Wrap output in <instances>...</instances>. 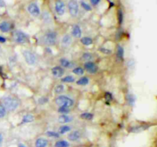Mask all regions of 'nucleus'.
<instances>
[{"mask_svg": "<svg viewBox=\"0 0 157 147\" xmlns=\"http://www.w3.org/2000/svg\"><path fill=\"white\" fill-rule=\"evenodd\" d=\"M0 101H1L2 105L7 111H15L20 105V101L16 97L12 96H2Z\"/></svg>", "mask_w": 157, "mask_h": 147, "instance_id": "1", "label": "nucleus"}, {"mask_svg": "<svg viewBox=\"0 0 157 147\" xmlns=\"http://www.w3.org/2000/svg\"><path fill=\"white\" fill-rule=\"evenodd\" d=\"M41 41L46 46L55 45L58 41V34L53 30L46 31L41 37Z\"/></svg>", "mask_w": 157, "mask_h": 147, "instance_id": "2", "label": "nucleus"}, {"mask_svg": "<svg viewBox=\"0 0 157 147\" xmlns=\"http://www.w3.org/2000/svg\"><path fill=\"white\" fill-rule=\"evenodd\" d=\"M55 104L59 107H71L74 105V100L65 95H59L55 99Z\"/></svg>", "mask_w": 157, "mask_h": 147, "instance_id": "3", "label": "nucleus"}, {"mask_svg": "<svg viewBox=\"0 0 157 147\" xmlns=\"http://www.w3.org/2000/svg\"><path fill=\"white\" fill-rule=\"evenodd\" d=\"M23 57L26 64L30 66H34L38 62V58L34 52L29 50H24L22 51Z\"/></svg>", "mask_w": 157, "mask_h": 147, "instance_id": "4", "label": "nucleus"}, {"mask_svg": "<svg viewBox=\"0 0 157 147\" xmlns=\"http://www.w3.org/2000/svg\"><path fill=\"white\" fill-rule=\"evenodd\" d=\"M12 38H13V41H15V43L18 44H25L28 40H29L28 35L25 32H23L22 31L20 30L15 31L13 35H12Z\"/></svg>", "mask_w": 157, "mask_h": 147, "instance_id": "5", "label": "nucleus"}, {"mask_svg": "<svg viewBox=\"0 0 157 147\" xmlns=\"http://www.w3.org/2000/svg\"><path fill=\"white\" fill-rule=\"evenodd\" d=\"M67 9L72 17H77L79 14V4L76 0H69L67 2Z\"/></svg>", "mask_w": 157, "mask_h": 147, "instance_id": "6", "label": "nucleus"}, {"mask_svg": "<svg viewBox=\"0 0 157 147\" xmlns=\"http://www.w3.org/2000/svg\"><path fill=\"white\" fill-rule=\"evenodd\" d=\"M27 11L34 18H38L41 15V10H40L39 6L35 2H31L30 4L28 5Z\"/></svg>", "mask_w": 157, "mask_h": 147, "instance_id": "7", "label": "nucleus"}, {"mask_svg": "<svg viewBox=\"0 0 157 147\" xmlns=\"http://www.w3.org/2000/svg\"><path fill=\"white\" fill-rule=\"evenodd\" d=\"M55 10L57 15L59 16H62L64 15L66 11L65 3L62 0H56L55 2Z\"/></svg>", "mask_w": 157, "mask_h": 147, "instance_id": "8", "label": "nucleus"}, {"mask_svg": "<svg viewBox=\"0 0 157 147\" xmlns=\"http://www.w3.org/2000/svg\"><path fill=\"white\" fill-rule=\"evenodd\" d=\"M84 70H85L88 74H94L98 72V67L95 63L92 61H87L84 64Z\"/></svg>", "mask_w": 157, "mask_h": 147, "instance_id": "9", "label": "nucleus"}, {"mask_svg": "<svg viewBox=\"0 0 157 147\" xmlns=\"http://www.w3.org/2000/svg\"><path fill=\"white\" fill-rule=\"evenodd\" d=\"M72 42H73V38L70 34H65V35H63L61 39V44L64 48L70 47Z\"/></svg>", "mask_w": 157, "mask_h": 147, "instance_id": "10", "label": "nucleus"}, {"mask_svg": "<svg viewBox=\"0 0 157 147\" xmlns=\"http://www.w3.org/2000/svg\"><path fill=\"white\" fill-rule=\"evenodd\" d=\"M52 74L57 78L61 77L64 74V69L61 66H55L52 69Z\"/></svg>", "mask_w": 157, "mask_h": 147, "instance_id": "11", "label": "nucleus"}, {"mask_svg": "<svg viewBox=\"0 0 157 147\" xmlns=\"http://www.w3.org/2000/svg\"><path fill=\"white\" fill-rule=\"evenodd\" d=\"M71 36L75 38H81L82 36V30L79 24H74L71 28Z\"/></svg>", "mask_w": 157, "mask_h": 147, "instance_id": "12", "label": "nucleus"}, {"mask_svg": "<svg viewBox=\"0 0 157 147\" xmlns=\"http://www.w3.org/2000/svg\"><path fill=\"white\" fill-rule=\"evenodd\" d=\"M12 29V24L8 21H0V32L2 33H8Z\"/></svg>", "mask_w": 157, "mask_h": 147, "instance_id": "13", "label": "nucleus"}, {"mask_svg": "<svg viewBox=\"0 0 157 147\" xmlns=\"http://www.w3.org/2000/svg\"><path fill=\"white\" fill-rule=\"evenodd\" d=\"M81 137V133L78 130H75L67 135V139L71 142H77L79 140Z\"/></svg>", "mask_w": 157, "mask_h": 147, "instance_id": "14", "label": "nucleus"}, {"mask_svg": "<svg viewBox=\"0 0 157 147\" xmlns=\"http://www.w3.org/2000/svg\"><path fill=\"white\" fill-rule=\"evenodd\" d=\"M60 64H61V67H64V68L71 69L75 67V63L73 61H71L70 60L67 59V58H61L60 59Z\"/></svg>", "mask_w": 157, "mask_h": 147, "instance_id": "15", "label": "nucleus"}, {"mask_svg": "<svg viewBox=\"0 0 157 147\" xmlns=\"http://www.w3.org/2000/svg\"><path fill=\"white\" fill-rule=\"evenodd\" d=\"M73 120V117L72 116H68L67 114H62L61 116H58V123L61 124H66V123H68L71 122Z\"/></svg>", "mask_w": 157, "mask_h": 147, "instance_id": "16", "label": "nucleus"}, {"mask_svg": "<svg viewBox=\"0 0 157 147\" xmlns=\"http://www.w3.org/2000/svg\"><path fill=\"white\" fill-rule=\"evenodd\" d=\"M35 147H47L48 145V140L45 138H38L35 141Z\"/></svg>", "mask_w": 157, "mask_h": 147, "instance_id": "17", "label": "nucleus"}, {"mask_svg": "<svg viewBox=\"0 0 157 147\" xmlns=\"http://www.w3.org/2000/svg\"><path fill=\"white\" fill-rule=\"evenodd\" d=\"M35 119V116L32 114H30V113H28V114H25L22 117V119H21V123H31L32 121H34Z\"/></svg>", "mask_w": 157, "mask_h": 147, "instance_id": "18", "label": "nucleus"}, {"mask_svg": "<svg viewBox=\"0 0 157 147\" xmlns=\"http://www.w3.org/2000/svg\"><path fill=\"white\" fill-rule=\"evenodd\" d=\"M81 42L82 43V44L85 46H90L93 44L94 41L90 37L88 36H85V37H82L81 38Z\"/></svg>", "mask_w": 157, "mask_h": 147, "instance_id": "19", "label": "nucleus"}, {"mask_svg": "<svg viewBox=\"0 0 157 147\" xmlns=\"http://www.w3.org/2000/svg\"><path fill=\"white\" fill-rule=\"evenodd\" d=\"M76 84L79 86H85L89 84V78L87 77H82L76 81Z\"/></svg>", "mask_w": 157, "mask_h": 147, "instance_id": "20", "label": "nucleus"}, {"mask_svg": "<svg viewBox=\"0 0 157 147\" xmlns=\"http://www.w3.org/2000/svg\"><path fill=\"white\" fill-rule=\"evenodd\" d=\"M93 55L91 53H90V52H85L81 56V59L85 61V62H87V61H91L93 60Z\"/></svg>", "mask_w": 157, "mask_h": 147, "instance_id": "21", "label": "nucleus"}, {"mask_svg": "<svg viewBox=\"0 0 157 147\" xmlns=\"http://www.w3.org/2000/svg\"><path fill=\"white\" fill-rule=\"evenodd\" d=\"M70 145L69 142L67 141L64 140V139H61L55 142V147H68Z\"/></svg>", "mask_w": 157, "mask_h": 147, "instance_id": "22", "label": "nucleus"}, {"mask_svg": "<svg viewBox=\"0 0 157 147\" xmlns=\"http://www.w3.org/2000/svg\"><path fill=\"white\" fill-rule=\"evenodd\" d=\"M71 130V127L70 126L64 125L58 129V133H59L60 135H63V134H64V133H67V132L70 131Z\"/></svg>", "mask_w": 157, "mask_h": 147, "instance_id": "23", "label": "nucleus"}, {"mask_svg": "<svg viewBox=\"0 0 157 147\" xmlns=\"http://www.w3.org/2000/svg\"><path fill=\"white\" fill-rule=\"evenodd\" d=\"M117 56L120 60H123L124 56V47L121 45H118L117 50Z\"/></svg>", "mask_w": 157, "mask_h": 147, "instance_id": "24", "label": "nucleus"}, {"mask_svg": "<svg viewBox=\"0 0 157 147\" xmlns=\"http://www.w3.org/2000/svg\"><path fill=\"white\" fill-rule=\"evenodd\" d=\"M72 72H73L75 74L78 75V76H82L84 74V68L81 67H75V68L73 69V70H72Z\"/></svg>", "mask_w": 157, "mask_h": 147, "instance_id": "25", "label": "nucleus"}, {"mask_svg": "<svg viewBox=\"0 0 157 147\" xmlns=\"http://www.w3.org/2000/svg\"><path fill=\"white\" fill-rule=\"evenodd\" d=\"M75 77L71 76V75H68V76H65L64 77H63L61 79V81L63 83H73L75 81Z\"/></svg>", "mask_w": 157, "mask_h": 147, "instance_id": "26", "label": "nucleus"}, {"mask_svg": "<svg viewBox=\"0 0 157 147\" xmlns=\"http://www.w3.org/2000/svg\"><path fill=\"white\" fill-rule=\"evenodd\" d=\"M81 119H87V120H91L92 119L94 118V114L90 113H81L80 115Z\"/></svg>", "mask_w": 157, "mask_h": 147, "instance_id": "27", "label": "nucleus"}, {"mask_svg": "<svg viewBox=\"0 0 157 147\" xmlns=\"http://www.w3.org/2000/svg\"><path fill=\"white\" fill-rule=\"evenodd\" d=\"M81 6L84 9V10L87 11V12H90V11L92 10V7L90 4L87 3L86 2L84 1H81Z\"/></svg>", "mask_w": 157, "mask_h": 147, "instance_id": "28", "label": "nucleus"}, {"mask_svg": "<svg viewBox=\"0 0 157 147\" xmlns=\"http://www.w3.org/2000/svg\"><path fill=\"white\" fill-rule=\"evenodd\" d=\"M46 136H48V137L52 138H58L60 136V134L58 133H56V132L53 131H48L45 133Z\"/></svg>", "mask_w": 157, "mask_h": 147, "instance_id": "29", "label": "nucleus"}, {"mask_svg": "<svg viewBox=\"0 0 157 147\" xmlns=\"http://www.w3.org/2000/svg\"><path fill=\"white\" fill-rule=\"evenodd\" d=\"M58 113H61V114H67V113L70 112V110H69L68 107H59L58 110Z\"/></svg>", "mask_w": 157, "mask_h": 147, "instance_id": "30", "label": "nucleus"}, {"mask_svg": "<svg viewBox=\"0 0 157 147\" xmlns=\"http://www.w3.org/2000/svg\"><path fill=\"white\" fill-rule=\"evenodd\" d=\"M64 90V87L62 84H58L55 88V92L56 93H61Z\"/></svg>", "mask_w": 157, "mask_h": 147, "instance_id": "31", "label": "nucleus"}, {"mask_svg": "<svg viewBox=\"0 0 157 147\" xmlns=\"http://www.w3.org/2000/svg\"><path fill=\"white\" fill-rule=\"evenodd\" d=\"M7 114V110L3 107L2 104H0V119H3Z\"/></svg>", "mask_w": 157, "mask_h": 147, "instance_id": "32", "label": "nucleus"}, {"mask_svg": "<svg viewBox=\"0 0 157 147\" xmlns=\"http://www.w3.org/2000/svg\"><path fill=\"white\" fill-rule=\"evenodd\" d=\"M48 101V98L45 97V96H43V97L39 98V100H38V104H41V105H44Z\"/></svg>", "mask_w": 157, "mask_h": 147, "instance_id": "33", "label": "nucleus"}, {"mask_svg": "<svg viewBox=\"0 0 157 147\" xmlns=\"http://www.w3.org/2000/svg\"><path fill=\"white\" fill-rule=\"evenodd\" d=\"M99 51L102 53L106 54V55H109V54H111L112 53V51L110 50V49H107V48H104V47H101L99 49Z\"/></svg>", "mask_w": 157, "mask_h": 147, "instance_id": "34", "label": "nucleus"}, {"mask_svg": "<svg viewBox=\"0 0 157 147\" xmlns=\"http://www.w3.org/2000/svg\"><path fill=\"white\" fill-rule=\"evenodd\" d=\"M128 100H129V103H130V105H133V104H134V102H135L134 96H133V95H131V94L129 95Z\"/></svg>", "mask_w": 157, "mask_h": 147, "instance_id": "35", "label": "nucleus"}, {"mask_svg": "<svg viewBox=\"0 0 157 147\" xmlns=\"http://www.w3.org/2000/svg\"><path fill=\"white\" fill-rule=\"evenodd\" d=\"M101 0H90V2L92 6H98L101 3Z\"/></svg>", "mask_w": 157, "mask_h": 147, "instance_id": "36", "label": "nucleus"}, {"mask_svg": "<svg viewBox=\"0 0 157 147\" xmlns=\"http://www.w3.org/2000/svg\"><path fill=\"white\" fill-rule=\"evenodd\" d=\"M123 18H124V16H123L122 11L119 10V12H118V19H119V22L120 23H122Z\"/></svg>", "mask_w": 157, "mask_h": 147, "instance_id": "37", "label": "nucleus"}, {"mask_svg": "<svg viewBox=\"0 0 157 147\" xmlns=\"http://www.w3.org/2000/svg\"><path fill=\"white\" fill-rule=\"evenodd\" d=\"M112 98H113V96H112L111 93H109V92H107V93H105V99L107 100H108V101L111 100Z\"/></svg>", "mask_w": 157, "mask_h": 147, "instance_id": "38", "label": "nucleus"}, {"mask_svg": "<svg viewBox=\"0 0 157 147\" xmlns=\"http://www.w3.org/2000/svg\"><path fill=\"white\" fill-rule=\"evenodd\" d=\"M6 37L2 36V35H0V44H4L6 42Z\"/></svg>", "mask_w": 157, "mask_h": 147, "instance_id": "39", "label": "nucleus"}, {"mask_svg": "<svg viewBox=\"0 0 157 147\" xmlns=\"http://www.w3.org/2000/svg\"><path fill=\"white\" fill-rule=\"evenodd\" d=\"M3 141H4V137H3L2 133H0V147H1L2 145Z\"/></svg>", "mask_w": 157, "mask_h": 147, "instance_id": "40", "label": "nucleus"}, {"mask_svg": "<svg viewBox=\"0 0 157 147\" xmlns=\"http://www.w3.org/2000/svg\"><path fill=\"white\" fill-rule=\"evenodd\" d=\"M6 7V2L4 0H0V8H4Z\"/></svg>", "mask_w": 157, "mask_h": 147, "instance_id": "41", "label": "nucleus"}, {"mask_svg": "<svg viewBox=\"0 0 157 147\" xmlns=\"http://www.w3.org/2000/svg\"><path fill=\"white\" fill-rule=\"evenodd\" d=\"M18 147H28V146H27V145H25V144H23V143H19V144H18Z\"/></svg>", "mask_w": 157, "mask_h": 147, "instance_id": "42", "label": "nucleus"}]
</instances>
